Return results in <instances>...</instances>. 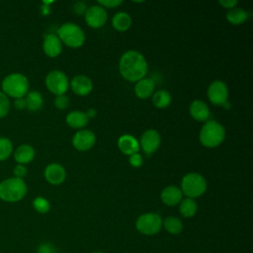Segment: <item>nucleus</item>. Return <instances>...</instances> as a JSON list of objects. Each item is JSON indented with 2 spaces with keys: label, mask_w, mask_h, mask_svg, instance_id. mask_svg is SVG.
Listing matches in <instances>:
<instances>
[{
  "label": "nucleus",
  "mask_w": 253,
  "mask_h": 253,
  "mask_svg": "<svg viewBox=\"0 0 253 253\" xmlns=\"http://www.w3.org/2000/svg\"><path fill=\"white\" fill-rule=\"evenodd\" d=\"M119 69L126 80L137 82L145 77L148 65L145 57L139 51L127 50L120 58Z\"/></svg>",
  "instance_id": "f257e3e1"
},
{
  "label": "nucleus",
  "mask_w": 253,
  "mask_h": 253,
  "mask_svg": "<svg viewBox=\"0 0 253 253\" xmlns=\"http://www.w3.org/2000/svg\"><path fill=\"white\" fill-rule=\"evenodd\" d=\"M30 83L26 75L18 72L10 73L1 82V91L9 98H24L29 92Z\"/></svg>",
  "instance_id": "f03ea898"
},
{
  "label": "nucleus",
  "mask_w": 253,
  "mask_h": 253,
  "mask_svg": "<svg viewBox=\"0 0 253 253\" xmlns=\"http://www.w3.org/2000/svg\"><path fill=\"white\" fill-rule=\"evenodd\" d=\"M28 193L27 184L23 179L11 177L0 182V200L6 203H17Z\"/></svg>",
  "instance_id": "7ed1b4c3"
},
{
  "label": "nucleus",
  "mask_w": 253,
  "mask_h": 253,
  "mask_svg": "<svg viewBox=\"0 0 253 253\" xmlns=\"http://www.w3.org/2000/svg\"><path fill=\"white\" fill-rule=\"evenodd\" d=\"M225 138V129L222 125L213 120L205 122L200 130L201 143L209 148L216 147L223 142Z\"/></svg>",
  "instance_id": "20e7f679"
},
{
  "label": "nucleus",
  "mask_w": 253,
  "mask_h": 253,
  "mask_svg": "<svg viewBox=\"0 0 253 253\" xmlns=\"http://www.w3.org/2000/svg\"><path fill=\"white\" fill-rule=\"evenodd\" d=\"M57 37L61 42L69 47H80L85 42L83 30L74 23H65L57 30Z\"/></svg>",
  "instance_id": "39448f33"
},
{
  "label": "nucleus",
  "mask_w": 253,
  "mask_h": 253,
  "mask_svg": "<svg viewBox=\"0 0 253 253\" xmlns=\"http://www.w3.org/2000/svg\"><path fill=\"white\" fill-rule=\"evenodd\" d=\"M207 190V181L199 173H188L182 178L181 191L188 198L194 199L202 196Z\"/></svg>",
  "instance_id": "423d86ee"
},
{
  "label": "nucleus",
  "mask_w": 253,
  "mask_h": 253,
  "mask_svg": "<svg viewBox=\"0 0 253 253\" xmlns=\"http://www.w3.org/2000/svg\"><path fill=\"white\" fill-rule=\"evenodd\" d=\"M135 227L144 235H154L162 227V218L155 212H146L136 218Z\"/></svg>",
  "instance_id": "0eeeda50"
},
{
  "label": "nucleus",
  "mask_w": 253,
  "mask_h": 253,
  "mask_svg": "<svg viewBox=\"0 0 253 253\" xmlns=\"http://www.w3.org/2000/svg\"><path fill=\"white\" fill-rule=\"evenodd\" d=\"M46 88L54 95H63L69 88V80L61 70L49 71L44 79Z\"/></svg>",
  "instance_id": "6e6552de"
},
{
  "label": "nucleus",
  "mask_w": 253,
  "mask_h": 253,
  "mask_svg": "<svg viewBox=\"0 0 253 253\" xmlns=\"http://www.w3.org/2000/svg\"><path fill=\"white\" fill-rule=\"evenodd\" d=\"M207 94L209 100L213 105L222 106L225 102H227L228 88L223 81L214 80L209 85Z\"/></svg>",
  "instance_id": "1a4fd4ad"
},
{
  "label": "nucleus",
  "mask_w": 253,
  "mask_h": 253,
  "mask_svg": "<svg viewBox=\"0 0 253 253\" xmlns=\"http://www.w3.org/2000/svg\"><path fill=\"white\" fill-rule=\"evenodd\" d=\"M85 22L87 25L91 28L98 29L105 25L108 16L105 8H103L100 5H93L89 8H87L85 14Z\"/></svg>",
  "instance_id": "9d476101"
},
{
  "label": "nucleus",
  "mask_w": 253,
  "mask_h": 253,
  "mask_svg": "<svg viewBox=\"0 0 253 253\" xmlns=\"http://www.w3.org/2000/svg\"><path fill=\"white\" fill-rule=\"evenodd\" d=\"M96 142L95 133L89 129H80L72 137L73 146L79 151H87Z\"/></svg>",
  "instance_id": "9b49d317"
},
{
  "label": "nucleus",
  "mask_w": 253,
  "mask_h": 253,
  "mask_svg": "<svg viewBox=\"0 0 253 253\" xmlns=\"http://www.w3.org/2000/svg\"><path fill=\"white\" fill-rule=\"evenodd\" d=\"M161 137L156 129H147L140 137L139 146L146 154H152L160 146Z\"/></svg>",
  "instance_id": "f8f14e48"
},
{
  "label": "nucleus",
  "mask_w": 253,
  "mask_h": 253,
  "mask_svg": "<svg viewBox=\"0 0 253 253\" xmlns=\"http://www.w3.org/2000/svg\"><path fill=\"white\" fill-rule=\"evenodd\" d=\"M45 180L51 185H60L66 178V171L59 163L48 164L43 172Z\"/></svg>",
  "instance_id": "ddd939ff"
},
{
  "label": "nucleus",
  "mask_w": 253,
  "mask_h": 253,
  "mask_svg": "<svg viewBox=\"0 0 253 253\" xmlns=\"http://www.w3.org/2000/svg\"><path fill=\"white\" fill-rule=\"evenodd\" d=\"M42 49L48 57H57L62 51V42L58 39L57 35L52 33L45 34L43 37Z\"/></svg>",
  "instance_id": "4468645a"
},
{
  "label": "nucleus",
  "mask_w": 253,
  "mask_h": 253,
  "mask_svg": "<svg viewBox=\"0 0 253 253\" xmlns=\"http://www.w3.org/2000/svg\"><path fill=\"white\" fill-rule=\"evenodd\" d=\"M69 86H71L72 91L79 96H87L93 89L91 79L85 75H77L73 77Z\"/></svg>",
  "instance_id": "2eb2a0df"
},
{
  "label": "nucleus",
  "mask_w": 253,
  "mask_h": 253,
  "mask_svg": "<svg viewBox=\"0 0 253 253\" xmlns=\"http://www.w3.org/2000/svg\"><path fill=\"white\" fill-rule=\"evenodd\" d=\"M119 149L126 155L137 153L140 149L139 142L130 134H123L118 139Z\"/></svg>",
  "instance_id": "dca6fc26"
},
{
  "label": "nucleus",
  "mask_w": 253,
  "mask_h": 253,
  "mask_svg": "<svg viewBox=\"0 0 253 253\" xmlns=\"http://www.w3.org/2000/svg\"><path fill=\"white\" fill-rule=\"evenodd\" d=\"M189 111L193 119L198 122H207L210 118V109L209 106L202 100H195L191 103Z\"/></svg>",
  "instance_id": "f3484780"
},
{
  "label": "nucleus",
  "mask_w": 253,
  "mask_h": 253,
  "mask_svg": "<svg viewBox=\"0 0 253 253\" xmlns=\"http://www.w3.org/2000/svg\"><path fill=\"white\" fill-rule=\"evenodd\" d=\"M160 198L166 206H176L182 201V191L176 186H168L161 191Z\"/></svg>",
  "instance_id": "a211bd4d"
},
{
  "label": "nucleus",
  "mask_w": 253,
  "mask_h": 253,
  "mask_svg": "<svg viewBox=\"0 0 253 253\" xmlns=\"http://www.w3.org/2000/svg\"><path fill=\"white\" fill-rule=\"evenodd\" d=\"M14 159L18 164H28L32 162L35 158L36 152L32 145L30 144H21L14 150Z\"/></svg>",
  "instance_id": "6ab92c4d"
},
{
  "label": "nucleus",
  "mask_w": 253,
  "mask_h": 253,
  "mask_svg": "<svg viewBox=\"0 0 253 253\" xmlns=\"http://www.w3.org/2000/svg\"><path fill=\"white\" fill-rule=\"evenodd\" d=\"M154 81L151 78H143L136 82L134 86V93L140 99L149 98L154 91Z\"/></svg>",
  "instance_id": "aec40b11"
},
{
  "label": "nucleus",
  "mask_w": 253,
  "mask_h": 253,
  "mask_svg": "<svg viewBox=\"0 0 253 253\" xmlns=\"http://www.w3.org/2000/svg\"><path fill=\"white\" fill-rule=\"evenodd\" d=\"M88 122V117L82 111H72L66 116V124L73 128H83Z\"/></svg>",
  "instance_id": "412c9836"
},
{
  "label": "nucleus",
  "mask_w": 253,
  "mask_h": 253,
  "mask_svg": "<svg viewBox=\"0 0 253 253\" xmlns=\"http://www.w3.org/2000/svg\"><path fill=\"white\" fill-rule=\"evenodd\" d=\"M26 102V109L31 112L39 111L43 105V98L39 91H29L24 97Z\"/></svg>",
  "instance_id": "4be33fe9"
},
{
  "label": "nucleus",
  "mask_w": 253,
  "mask_h": 253,
  "mask_svg": "<svg viewBox=\"0 0 253 253\" xmlns=\"http://www.w3.org/2000/svg\"><path fill=\"white\" fill-rule=\"evenodd\" d=\"M112 25L117 31L125 32L131 26V18L126 12H119L113 17Z\"/></svg>",
  "instance_id": "5701e85b"
},
{
  "label": "nucleus",
  "mask_w": 253,
  "mask_h": 253,
  "mask_svg": "<svg viewBox=\"0 0 253 253\" xmlns=\"http://www.w3.org/2000/svg\"><path fill=\"white\" fill-rule=\"evenodd\" d=\"M248 18L247 12L240 7H233L226 13V20L232 25H240Z\"/></svg>",
  "instance_id": "b1692460"
},
{
  "label": "nucleus",
  "mask_w": 253,
  "mask_h": 253,
  "mask_svg": "<svg viewBox=\"0 0 253 253\" xmlns=\"http://www.w3.org/2000/svg\"><path fill=\"white\" fill-rule=\"evenodd\" d=\"M198 210V205L194 199L186 198L180 202L179 211L184 217H192L196 214Z\"/></svg>",
  "instance_id": "393cba45"
},
{
  "label": "nucleus",
  "mask_w": 253,
  "mask_h": 253,
  "mask_svg": "<svg viewBox=\"0 0 253 253\" xmlns=\"http://www.w3.org/2000/svg\"><path fill=\"white\" fill-rule=\"evenodd\" d=\"M172 97L166 90H158L152 96V103L158 109H164L170 105Z\"/></svg>",
  "instance_id": "a878e982"
},
{
  "label": "nucleus",
  "mask_w": 253,
  "mask_h": 253,
  "mask_svg": "<svg viewBox=\"0 0 253 253\" xmlns=\"http://www.w3.org/2000/svg\"><path fill=\"white\" fill-rule=\"evenodd\" d=\"M162 226L171 234H179L183 229V223L179 217L167 216L162 220Z\"/></svg>",
  "instance_id": "bb28decb"
},
{
  "label": "nucleus",
  "mask_w": 253,
  "mask_h": 253,
  "mask_svg": "<svg viewBox=\"0 0 253 253\" xmlns=\"http://www.w3.org/2000/svg\"><path fill=\"white\" fill-rule=\"evenodd\" d=\"M14 152L13 143L10 138L5 136H0V161H5Z\"/></svg>",
  "instance_id": "cd10ccee"
},
{
  "label": "nucleus",
  "mask_w": 253,
  "mask_h": 253,
  "mask_svg": "<svg viewBox=\"0 0 253 253\" xmlns=\"http://www.w3.org/2000/svg\"><path fill=\"white\" fill-rule=\"evenodd\" d=\"M33 207L40 213H46L50 210L49 202L43 197H37L33 201Z\"/></svg>",
  "instance_id": "c85d7f7f"
},
{
  "label": "nucleus",
  "mask_w": 253,
  "mask_h": 253,
  "mask_svg": "<svg viewBox=\"0 0 253 253\" xmlns=\"http://www.w3.org/2000/svg\"><path fill=\"white\" fill-rule=\"evenodd\" d=\"M10 100L9 97L0 91V119L5 118L10 111Z\"/></svg>",
  "instance_id": "c756f323"
},
{
  "label": "nucleus",
  "mask_w": 253,
  "mask_h": 253,
  "mask_svg": "<svg viewBox=\"0 0 253 253\" xmlns=\"http://www.w3.org/2000/svg\"><path fill=\"white\" fill-rule=\"evenodd\" d=\"M54 106L59 109V110H64L68 107L69 105V98L66 96V95H58V96H55L54 98Z\"/></svg>",
  "instance_id": "7c9ffc66"
},
{
  "label": "nucleus",
  "mask_w": 253,
  "mask_h": 253,
  "mask_svg": "<svg viewBox=\"0 0 253 253\" xmlns=\"http://www.w3.org/2000/svg\"><path fill=\"white\" fill-rule=\"evenodd\" d=\"M27 173H28V170H27L26 166L22 165V164H17L13 169V174H14L15 178H19V179L24 180Z\"/></svg>",
  "instance_id": "2f4dec72"
},
{
  "label": "nucleus",
  "mask_w": 253,
  "mask_h": 253,
  "mask_svg": "<svg viewBox=\"0 0 253 253\" xmlns=\"http://www.w3.org/2000/svg\"><path fill=\"white\" fill-rule=\"evenodd\" d=\"M128 161H129V164H130L132 167H135V168L140 167V166L142 165V163H143L142 157H141V155H140L138 152L129 155Z\"/></svg>",
  "instance_id": "473e14b6"
},
{
  "label": "nucleus",
  "mask_w": 253,
  "mask_h": 253,
  "mask_svg": "<svg viewBox=\"0 0 253 253\" xmlns=\"http://www.w3.org/2000/svg\"><path fill=\"white\" fill-rule=\"evenodd\" d=\"M98 3L100 4V6H102L103 8L104 7H107V8H115V7H118L120 6L123 1L122 0H99Z\"/></svg>",
  "instance_id": "72a5a7b5"
},
{
  "label": "nucleus",
  "mask_w": 253,
  "mask_h": 253,
  "mask_svg": "<svg viewBox=\"0 0 253 253\" xmlns=\"http://www.w3.org/2000/svg\"><path fill=\"white\" fill-rule=\"evenodd\" d=\"M86 10H87V6H86V3L83 1H77L73 5V11L77 15L85 14Z\"/></svg>",
  "instance_id": "f704fd0d"
},
{
  "label": "nucleus",
  "mask_w": 253,
  "mask_h": 253,
  "mask_svg": "<svg viewBox=\"0 0 253 253\" xmlns=\"http://www.w3.org/2000/svg\"><path fill=\"white\" fill-rule=\"evenodd\" d=\"M38 253H56L55 248L50 243H42L38 249Z\"/></svg>",
  "instance_id": "c9c22d12"
},
{
  "label": "nucleus",
  "mask_w": 253,
  "mask_h": 253,
  "mask_svg": "<svg viewBox=\"0 0 253 253\" xmlns=\"http://www.w3.org/2000/svg\"><path fill=\"white\" fill-rule=\"evenodd\" d=\"M219 5H221L224 8H227L228 10L235 7L237 5V1L236 0H219L218 1Z\"/></svg>",
  "instance_id": "e433bc0d"
},
{
  "label": "nucleus",
  "mask_w": 253,
  "mask_h": 253,
  "mask_svg": "<svg viewBox=\"0 0 253 253\" xmlns=\"http://www.w3.org/2000/svg\"><path fill=\"white\" fill-rule=\"evenodd\" d=\"M14 107L15 109H17L18 111H22L24 109H26V102L24 98H19V99H15L14 101Z\"/></svg>",
  "instance_id": "4c0bfd02"
},
{
  "label": "nucleus",
  "mask_w": 253,
  "mask_h": 253,
  "mask_svg": "<svg viewBox=\"0 0 253 253\" xmlns=\"http://www.w3.org/2000/svg\"><path fill=\"white\" fill-rule=\"evenodd\" d=\"M85 114L88 117V119H92V118H94L96 116V110L93 109V108H90V109L87 110V112Z\"/></svg>",
  "instance_id": "58836bf2"
},
{
  "label": "nucleus",
  "mask_w": 253,
  "mask_h": 253,
  "mask_svg": "<svg viewBox=\"0 0 253 253\" xmlns=\"http://www.w3.org/2000/svg\"><path fill=\"white\" fill-rule=\"evenodd\" d=\"M93 253H103L102 251H95V252H93Z\"/></svg>",
  "instance_id": "ea45409f"
}]
</instances>
